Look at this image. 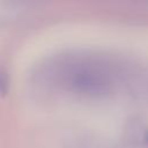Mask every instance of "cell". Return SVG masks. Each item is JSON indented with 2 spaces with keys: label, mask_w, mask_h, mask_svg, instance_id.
Listing matches in <instances>:
<instances>
[{
  "label": "cell",
  "mask_w": 148,
  "mask_h": 148,
  "mask_svg": "<svg viewBox=\"0 0 148 148\" xmlns=\"http://www.w3.org/2000/svg\"><path fill=\"white\" fill-rule=\"evenodd\" d=\"M110 64L95 57H69L56 67L59 84L72 92L101 95L110 91L113 83Z\"/></svg>",
  "instance_id": "obj_1"
},
{
  "label": "cell",
  "mask_w": 148,
  "mask_h": 148,
  "mask_svg": "<svg viewBox=\"0 0 148 148\" xmlns=\"http://www.w3.org/2000/svg\"><path fill=\"white\" fill-rule=\"evenodd\" d=\"M9 89V77L5 69H0V96H5Z\"/></svg>",
  "instance_id": "obj_2"
}]
</instances>
